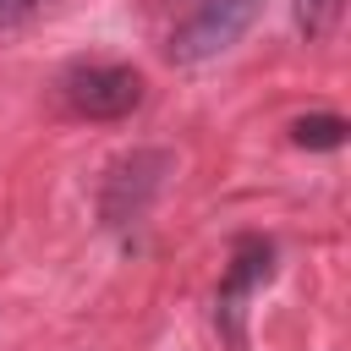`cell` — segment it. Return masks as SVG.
<instances>
[{"label":"cell","instance_id":"7","mask_svg":"<svg viewBox=\"0 0 351 351\" xmlns=\"http://www.w3.org/2000/svg\"><path fill=\"white\" fill-rule=\"evenodd\" d=\"M33 5H38V0H0V27L27 22V16H33Z\"/></svg>","mask_w":351,"mask_h":351},{"label":"cell","instance_id":"1","mask_svg":"<svg viewBox=\"0 0 351 351\" xmlns=\"http://www.w3.org/2000/svg\"><path fill=\"white\" fill-rule=\"evenodd\" d=\"M258 5H263V0H203V5H197V11L170 33V60L197 66V60H208V55L230 49V44L252 27Z\"/></svg>","mask_w":351,"mask_h":351},{"label":"cell","instance_id":"3","mask_svg":"<svg viewBox=\"0 0 351 351\" xmlns=\"http://www.w3.org/2000/svg\"><path fill=\"white\" fill-rule=\"evenodd\" d=\"M165 176H170V154H159V148L121 159V165L110 170V181H104V219H110V225L137 219V214L154 203V192L165 186Z\"/></svg>","mask_w":351,"mask_h":351},{"label":"cell","instance_id":"4","mask_svg":"<svg viewBox=\"0 0 351 351\" xmlns=\"http://www.w3.org/2000/svg\"><path fill=\"white\" fill-rule=\"evenodd\" d=\"M269 247L263 241H241L236 247V258H230V274H225V291H219V318L230 324V335H236V313H241V302L252 296V285H263L269 280Z\"/></svg>","mask_w":351,"mask_h":351},{"label":"cell","instance_id":"6","mask_svg":"<svg viewBox=\"0 0 351 351\" xmlns=\"http://www.w3.org/2000/svg\"><path fill=\"white\" fill-rule=\"evenodd\" d=\"M335 11H340V0H296V27L307 38H318V33H329Z\"/></svg>","mask_w":351,"mask_h":351},{"label":"cell","instance_id":"2","mask_svg":"<svg viewBox=\"0 0 351 351\" xmlns=\"http://www.w3.org/2000/svg\"><path fill=\"white\" fill-rule=\"evenodd\" d=\"M60 93L88 121H121L143 104V71H132V66H77V71H66Z\"/></svg>","mask_w":351,"mask_h":351},{"label":"cell","instance_id":"5","mask_svg":"<svg viewBox=\"0 0 351 351\" xmlns=\"http://www.w3.org/2000/svg\"><path fill=\"white\" fill-rule=\"evenodd\" d=\"M346 132H351L346 115H302V121H291V143L296 148H340Z\"/></svg>","mask_w":351,"mask_h":351}]
</instances>
